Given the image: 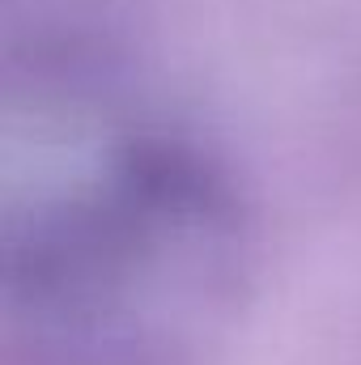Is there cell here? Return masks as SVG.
Listing matches in <instances>:
<instances>
[{
	"instance_id": "obj_1",
	"label": "cell",
	"mask_w": 361,
	"mask_h": 365,
	"mask_svg": "<svg viewBox=\"0 0 361 365\" xmlns=\"http://www.w3.org/2000/svg\"><path fill=\"white\" fill-rule=\"evenodd\" d=\"M9 187L4 365H200L251 289V225L225 170L162 132H73Z\"/></svg>"
}]
</instances>
